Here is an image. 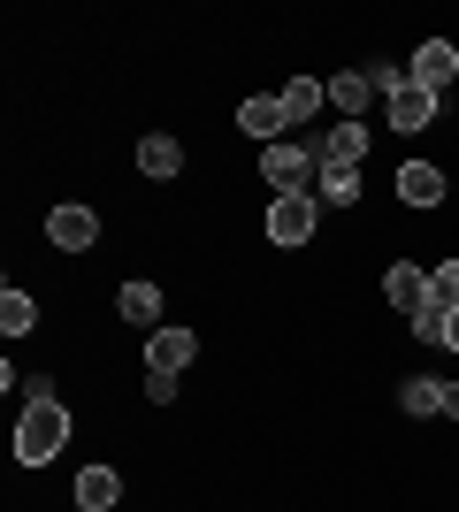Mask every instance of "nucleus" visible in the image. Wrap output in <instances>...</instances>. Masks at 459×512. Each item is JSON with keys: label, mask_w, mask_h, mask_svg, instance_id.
Here are the masks:
<instances>
[{"label": "nucleus", "mask_w": 459, "mask_h": 512, "mask_svg": "<svg viewBox=\"0 0 459 512\" xmlns=\"http://www.w3.org/2000/svg\"><path fill=\"white\" fill-rule=\"evenodd\" d=\"M62 444H69V406H62V398H23V413H16V459H23V467H46Z\"/></svg>", "instance_id": "obj_1"}, {"label": "nucleus", "mask_w": 459, "mask_h": 512, "mask_svg": "<svg viewBox=\"0 0 459 512\" xmlns=\"http://www.w3.org/2000/svg\"><path fill=\"white\" fill-rule=\"evenodd\" d=\"M314 214H322L314 192H284L268 207V237H276V245H306V237H314Z\"/></svg>", "instance_id": "obj_2"}, {"label": "nucleus", "mask_w": 459, "mask_h": 512, "mask_svg": "<svg viewBox=\"0 0 459 512\" xmlns=\"http://www.w3.org/2000/svg\"><path fill=\"white\" fill-rule=\"evenodd\" d=\"M314 169H322V161H314L306 146H261V176L276 184V199H284V192H306V176H314Z\"/></svg>", "instance_id": "obj_3"}, {"label": "nucleus", "mask_w": 459, "mask_h": 512, "mask_svg": "<svg viewBox=\"0 0 459 512\" xmlns=\"http://www.w3.org/2000/svg\"><path fill=\"white\" fill-rule=\"evenodd\" d=\"M192 360H199L192 329H153V337H146V367H153V375H184Z\"/></svg>", "instance_id": "obj_4"}, {"label": "nucleus", "mask_w": 459, "mask_h": 512, "mask_svg": "<svg viewBox=\"0 0 459 512\" xmlns=\"http://www.w3.org/2000/svg\"><path fill=\"white\" fill-rule=\"evenodd\" d=\"M383 115H391V130H406V138H414V130L437 123V92H429V85H398L391 100H383Z\"/></svg>", "instance_id": "obj_5"}, {"label": "nucleus", "mask_w": 459, "mask_h": 512, "mask_svg": "<svg viewBox=\"0 0 459 512\" xmlns=\"http://www.w3.org/2000/svg\"><path fill=\"white\" fill-rule=\"evenodd\" d=\"M452 69H459V46L429 39V46H414V62H406V77H414V85H429V92L444 100V85H452Z\"/></svg>", "instance_id": "obj_6"}, {"label": "nucleus", "mask_w": 459, "mask_h": 512, "mask_svg": "<svg viewBox=\"0 0 459 512\" xmlns=\"http://www.w3.org/2000/svg\"><path fill=\"white\" fill-rule=\"evenodd\" d=\"M284 123H291V115H284V92H261V100L238 107V130H245V138H261V146H276Z\"/></svg>", "instance_id": "obj_7"}, {"label": "nucleus", "mask_w": 459, "mask_h": 512, "mask_svg": "<svg viewBox=\"0 0 459 512\" xmlns=\"http://www.w3.org/2000/svg\"><path fill=\"white\" fill-rule=\"evenodd\" d=\"M46 237H54L62 253H85L92 237H100V214H92V207H54V214H46Z\"/></svg>", "instance_id": "obj_8"}, {"label": "nucleus", "mask_w": 459, "mask_h": 512, "mask_svg": "<svg viewBox=\"0 0 459 512\" xmlns=\"http://www.w3.org/2000/svg\"><path fill=\"white\" fill-rule=\"evenodd\" d=\"M360 153H368V123H337L322 146H314V161H322V169H360Z\"/></svg>", "instance_id": "obj_9"}, {"label": "nucleus", "mask_w": 459, "mask_h": 512, "mask_svg": "<svg viewBox=\"0 0 459 512\" xmlns=\"http://www.w3.org/2000/svg\"><path fill=\"white\" fill-rule=\"evenodd\" d=\"M398 199H406V207H437L444 199V169L437 161H406V169H398Z\"/></svg>", "instance_id": "obj_10"}, {"label": "nucleus", "mask_w": 459, "mask_h": 512, "mask_svg": "<svg viewBox=\"0 0 459 512\" xmlns=\"http://www.w3.org/2000/svg\"><path fill=\"white\" fill-rule=\"evenodd\" d=\"M383 299H391L398 314L414 321L421 306H429V268H391V276H383Z\"/></svg>", "instance_id": "obj_11"}, {"label": "nucleus", "mask_w": 459, "mask_h": 512, "mask_svg": "<svg viewBox=\"0 0 459 512\" xmlns=\"http://www.w3.org/2000/svg\"><path fill=\"white\" fill-rule=\"evenodd\" d=\"M368 100H375L368 69H345V77H329V107H337L345 123H360V115H368Z\"/></svg>", "instance_id": "obj_12"}, {"label": "nucleus", "mask_w": 459, "mask_h": 512, "mask_svg": "<svg viewBox=\"0 0 459 512\" xmlns=\"http://www.w3.org/2000/svg\"><path fill=\"white\" fill-rule=\"evenodd\" d=\"M115 497H123V474H115V467H85V474H77V505H85V512H108Z\"/></svg>", "instance_id": "obj_13"}, {"label": "nucleus", "mask_w": 459, "mask_h": 512, "mask_svg": "<svg viewBox=\"0 0 459 512\" xmlns=\"http://www.w3.org/2000/svg\"><path fill=\"white\" fill-rule=\"evenodd\" d=\"M115 306H123V321H131V329H153V321H161V283H138V276H131Z\"/></svg>", "instance_id": "obj_14"}, {"label": "nucleus", "mask_w": 459, "mask_h": 512, "mask_svg": "<svg viewBox=\"0 0 459 512\" xmlns=\"http://www.w3.org/2000/svg\"><path fill=\"white\" fill-rule=\"evenodd\" d=\"M138 169H146V176H161V184H169V176L184 169V146H176V138H161V130H153V138H138Z\"/></svg>", "instance_id": "obj_15"}, {"label": "nucleus", "mask_w": 459, "mask_h": 512, "mask_svg": "<svg viewBox=\"0 0 459 512\" xmlns=\"http://www.w3.org/2000/svg\"><path fill=\"white\" fill-rule=\"evenodd\" d=\"M322 100H329L322 77H291V85H284V115H291V123H314V115H322Z\"/></svg>", "instance_id": "obj_16"}, {"label": "nucleus", "mask_w": 459, "mask_h": 512, "mask_svg": "<svg viewBox=\"0 0 459 512\" xmlns=\"http://www.w3.org/2000/svg\"><path fill=\"white\" fill-rule=\"evenodd\" d=\"M314 199L322 207H352L360 199V169H314Z\"/></svg>", "instance_id": "obj_17"}, {"label": "nucleus", "mask_w": 459, "mask_h": 512, "mask_svg": "<svg viewBox=\"0 0 459 512\" xmlns=\"http://www.w3.org/2000/svg\"><path fill=\"white\" fill-rule=\"evenodd\" d=\"M0 329H8V337H31V329H39V306L23 299L16 283H8V291H0Z\"/></svg>", "instance_id": "obj_18"}, {"label": "nucleus", "mask_w": 459, "mask_h": 512, "mask_svg": "<svg viewBox=\"0 0 459 512\" xmlns=\"http://www.w3.org/2000/svg\"><path fill=\"white\" fill-rule=\"evenodd\" d=\"M398 406H406V413H444V383H437V375H414V383L398 390Z\"/></svg>", "instance_id": "obj_19"}, {"label": "nucleus", "mask_w": 459, "mask_h": 512, "mask_svg": "<svg viewBox=\"0 0 459 512\" xmlns=\"http://www.w3.org/2000/svg\"><path fill=\"white\" fill-rule=\"evenodd\" d=\"M429 299H437L444 314H459V260H444V268H429Z\"/></svg>", "instance_id": "obj_20"}, {"label": "nucleus", "mask_w": 459, "mask_h": 512, "mask_svg": "<svg viewBox=\"0 0 459 512\" xmlns=\"http://www.w3.org/2000/svg\"><path fill=\"white\" fill-rule=\"evenodd\" d=\"M444 321H452V314H444V306H437V299H429V306H421V314H414V337H429V344H444Z\"/></svg>", "instance_id": "obj_21"}, {"label": "nucleus", "mask_w": 459, "mask_h": 512, "mask_svg": "<svg viewBox=\"0 0 459 512\" xmlns=\"http://www.w3.org/2000/svg\"><path fill=\"white\" fill-rule=\"evenodd\" d=\"M146 398H153V406H169V398H176V375H153V367H146Z\"/></svg>", "instance_id": "obj_22"}, {"label": "nucleus", "mask_w": 459, "mask_h": 512, "mask_svg": "<svg viewBox=\"0 0 459 512\" xmlns=\"http://www.w3.org/2000/svg\"><path fill=\"white\" fill-rule=\"evenodd\" d=\"M444 413H452V421H459V383H444Z\"/></svg>", "instance_id": "obj_23"}, {"label": "nucleus", "mask_w": 459, "mask_h": 512, "mask_svg": "<svg viewBox=\"0 0 459 512\" xmlns=\"http://www.w3.org/2000/svg\"><path fill=\"white\" fill-rule=\"evenodd\" d=\"M444 344H452V352H459V314H452V321H444Z\"/></svg>", "instance_id": "obj_24"}, {"label": "nucleus", "mask_w": 459, "mask_h": 512, "mask_svg": "<svg viewBox=\"0 0 459 512\" xmlns=\"http://www.w3.org/2000/svg\"><path fill=\"white\" fill-rule=\"evenodd\" d=\"M452 85H459V69H452Z\"/></svg>", "instance_id": "obj_25"}]
</instances>
